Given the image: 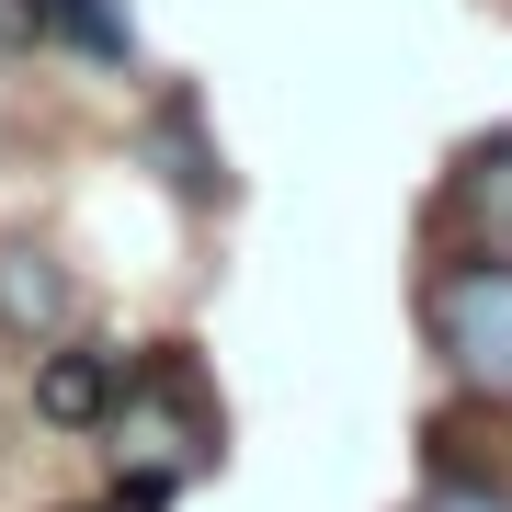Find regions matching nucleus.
I'll list each match as a JSON object with an SVG mask.
<instances>
[{
	"mask_svg": "<svg viewBox=\"0 0 512 512\" xmlns=\"http://www.w3.org/2000/svg\"><path fill=\"white\" fill-rule=\"evenodd\" d=\"M444 217L467 228V251H512V126H490L456 160V183H444Z\"/></svg>",
	"mask_w": 512,
	"mask_h": 512,
	"instance_id": "nucleus-7",
	"label": "nucleus"
},
{
	"mask_svg": "<svg viewBox=\"0 0 512 512\" xmlns=\"http://www.w3.org/2000/svg\"><path fill=\"white\" fill-rule=\"evenodd\" d=\"M103 444H114V501H126V512H160L194 467H217L228 410H217V387H205V365L183 342L126 353V399H114Z\"/></svg>",
	"mask_w": 512,
	"mask_h": 512,
	"instance_id": "nucleus-1",
	"label": "nucleus"
},
{
	"mask_svg": "<svg viewBox=\"0 0 512 512\" xmlns=\"http://www.w3.org/2000/svg\"><path fill=\"white\" fill-rule=\"evenodd\" d=\"M421 342L467 399L512 410V251H444L421 274Z\"/></svg>",
	"mask_w": 512,
	"mask_h": 512,
	"instance_id": "nucleus-2",
	"label": "nucleus"
},
{
	"mask_svg": "<svg viewBox=\"0 0 512 512\" xmlns=\"http://www.w3.org/2000/svg\"><path fill=\"white\" fill-rule=\"evenodd\" d=\"M69 330H80L69 262H57L46 239H0V342H12V353H46V342H69Z\"/></svg>",
	"mask_w": 512,
	"mask_h": 512,
	"instance_id": "nucleus-4",
	"label": "nucleus"
},
{
	"mask_svg": "<svg viewBox=\"0 0 512 512\" xmlns=\"http://www.w3.org/2000/svg\"><path fill=\"white\" fill-rule=\"evenodd\" d=\"M410 512H512V490H501V478H433Z\"/></svg>",
	"mask_w": 512,
	"mask_h": 512,
	"instance_id": "nucleus-8",
	"label": "nucleus"
},
{
	"mask_svg": "<svg viewBox=\"0 0 512 512\" xmlns=\"http://www.w3.org/2000/svg\"><path fill=\"white\" fill-rule=\"evenodd\" d=\"M103 512H126V501H103Z\"/></svg>",
	"mask_w": 512,
	"mask_h": 512,
	"instance_id": "nucleus-10",
	"label": "nucleus"
},
{
	"mask_svg": "<svg viewBox=\"0 0 512 512\" xmlns=\"http://www.w3.org/2000/svg\"><path fill=\"white\" fill-rule=\"evenodd\" d=\"M137 160L171 183V205H194V217H217L228 205V148H217V114H205V92H148V114H137Z\"/></svg>",
	"mask_w": 512,
	"mask_h": 512,
	"instance_id": "nucleus-3",
	"label": "nucleus"
},
{
	"mask_svg": "<svg viewBox=\"0 0 512 512\" xmlns=\"http://www.w3.org/2000/svg\"><path fill=\"white\" fill-rule=\"evenodd\" d=\"M35 46V23H23V0H0V57H23Z\"/></svg>",
	"mask_w": 512,
	"mask_h": 512,
	"instance_id": "nucleus-9",
	"label": "nucleus"
},
{
	"mask_svg": "<svg viewBox=\"0 0 512 512\" xmlns=\"http://www.w3.org/2000/svg\"><path fill=\"white\" fill-rule=\"evenodd\" d=\"M114 399H126V353H103V342H46L35 353V421H57V433H103Z\"/></svg>",
	"mask_w": 512,
	"mask_h": 512,
	"instance_id": "nucleus-5",
	"label": "nucleus"
},
{
	"mask_svg": "<svg viewBox=\"0 0 512 512\" xmlns=\"http://www.w3.org/2000/svg\"><path fill=\"white\" fill-rule=\"evenodd\" d=\"M23 23H35V46H69L80 69L137 80V12L126 0H23Z\"/></svg>",
	"mask_w": 512,
	"mask_h": 512,
	"instance_id": "nucleus-6",
	"label": "nucleus"
}]
</instances>
